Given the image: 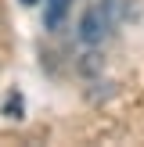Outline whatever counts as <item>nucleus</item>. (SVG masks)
<instances>
[{
    "mask_svg": "<svg viewBox=\"0 0 144 147\" xmlns=\"http://www.w3.org/2000/svg\"><path fill=\"white\" fill-rule=\"evenodd\" d=\"M22 4H25V7H33V4H36V0H22Z\"/></svg>",
    "mask_w": 144,
    "mask_h": 147,
    "instance_id": "obj_3",
    "label": "nucleus"
},
{
    "mask_svg": "<svg viewBox=\"0 0 144 147\" xmlns=\"http://www.w3.org/2000/svg\"><path fill=\"white\" fill-rule=\"evenodd\" d=\"M108 11H101V7H90V11L83 14V22H79V36H83L86 43H101L108 36Z\"/></svg>",
    "mask_w": 144,
    "mask_h": 147,
    "instance_id": "obj_1",
    "label": "nucleus"
},
{
    "mask_svg": "<svg viewBox=\"0 0 144 147\" xmlns=\"http://www.w3.org/2000/svg\"><path fill=\"white\" fill-rule=\"evenodd\" d=\"M72 0H43V25L47 29H58L65 22V14H69Z\"/></svg>",
    "mask_w": 144,
    "mask_h": 147,
    "instance_id": "obj_2",
    "label": "nucleus"
}]
</instances>
